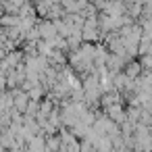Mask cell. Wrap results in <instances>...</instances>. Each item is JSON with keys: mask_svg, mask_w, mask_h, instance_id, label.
<instances>
[{"mask_svg": "<svg viewBox=\"0 0 152 152\" xmlns=\"http://www.w3.org/2000/svg\"><path fill=\"white\" fill-rule=\"evenodd\" d=\"M140 67H142L144 71H152V54H144V56L140 58Z\"/></svg>", "mask_w": 152, "mask_h": 152, "instance_id": "277c9868", "label": "cell"}, {"mask_svg": "<svg viewBox=\"0 0 152 152\" xmlns=\"http://www.w3.org/2000/svg\"><path fill=\"white\" fill-rule=\"evenodd\" d=\"M27 104H29V96H27V92H15V98H13V106L17 108V113H19V110H21V113H25Z\"/></svg>", "mask_w": 152, "mask_h": 152, "instance_id": "3957f363", "label": "cell"}, {"mask_svg": "<svg viewBox=\"0 0 152 152\" xmlns=\"http://www.w3.org/2000/svg\"><path fill=\"white\" fill-rule=\"evenodd\" d=\"M123 73H125V77L127 79H137L140 77V73H142V67H140V63L137 61H129L125 67H123Z\"/></svg>", "mask_w": 152, "mask_h": 152, "instance_id": "7a4b0ae2", "label": "cell"}, {"mask_svg": "<svg viewBox=\"0 0 152 152\" xmlns=\"http://www.w3.org/2000/svg\"><path fill=\"white\" fill-rule=\"evenodd\" d=\"M104 115L115 123V125H123L125 121H127V115H125V108L121 106V104H113V106H108V108H104Z\"/></svg>", "mask_w": 152, "mask_h": 152, "instance_id": "6da1fadb", "label": "cell"}]
</instances>
